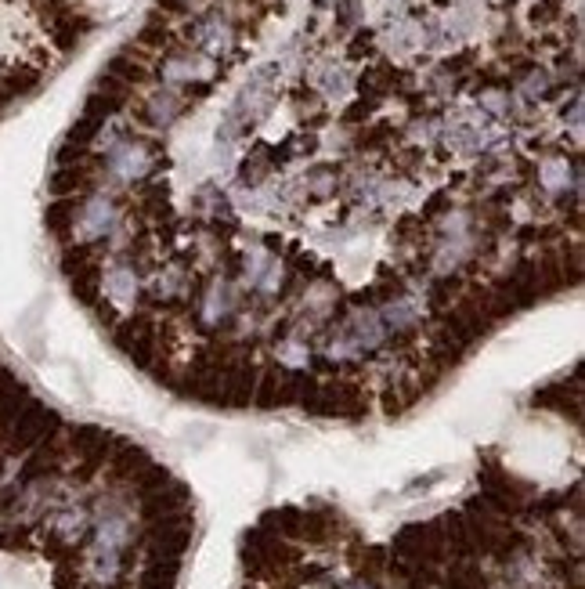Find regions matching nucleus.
<instances>
[{
  "label": "nucleus",
  "mask_w": 585,
  "mask_h": 589,
  "mask_svg": "<svg viewBox=\"0 0 585 589\" xmlns=\"http://www.w3.org/2000/svg\"><path fill=\"white\" fill-rule=\"evenodd\" d=\"M55 427H58V416H55L51 408H44L40 401L29 398V405H26V408L15 416V423H11V445H15V449H29V445H36L40 438H47Z\"/></svg>",
  "instance_id": "obj_1"
},
{
  "label": "nucleus",
  "mask_w": 585,
  "mask_h": 589,
  "mask_svg": "<svg viewBox=\"0 0 585 589\" xmlns=\"http://www.w3.org/2000/svg\"><path fill=\"white\" fill-rule=\"evenodd\" d=\"M73 221H77V199H73V196L55 199V202L47 206V213H44L47 232H51V235H58V239H62V235H69Z\"/></svg>",
  "instance_id": "obj_2"
},
{
  "label": "nucleus",
  "mask_w": 585,
  "mask_h": 589,
  "mask_svg": "<svg viewBox=\"0 0 585 589\" xmlns=\"http://www.w3.org/2000/svg\"><path fill=\"white\" fill-rule=\"evenodd\" d=\"M87 181H91V174H87L80 163H77V167H58V170L51 174V192L58 199L73 196V192H80Z\"/></svg>",
  "instance_id": "obj_3"
},
{
  "label": "nucleus",
  "mask_w": 585,
  "mask_h": 589,
  "mask_svg": "<svg viewBox=\"0 0 585 589\" xmlns=\"http://www.w3.org/2000/svg\"><path fill=\"white\" fill-rule=\"evenodd\" d=\"M145 467H149V452L138 449V445H123V452L116 456V470H119L123 478H138Z\"/></svg>",
  "instance_id": "obj_4"
},
{
  "label": "nucleus",
  "mask_w": 585,
  "mask_h": 589,
  "mask_svg": "<svg viewBox=\"0 0 585 589\" xmlns=\"http://www.w3.org/2000/svg\"><path fill=\"white\" fill-rule=\"evenodd\" d=\"M108 77H116L119 84H141L149 73H145V66L130 62L127 55H116V58H108Z\"/></svg>",
  "instance_id": "obj_5"
},
{
  "label": "nucleus",
  "mask_w": 585,
  "mask_h": 589,
  "mask_svg": "<svg viewBox=\"0 0 585 589\" xmlns=\"http://www.w3.org/2000/svg\"><path fill=\"white\" fill-rule=\"evenodd\" d=\"M98 127H101L98 119L80 116V123H73V130H69V138H66V141H69V145H77V149H87V141L98 134Z\"/></svg>",
  "instance_id": "obj_6"
},
{
  "label": "nucleus",
  "mask_w": 585,
  "mask_h": 589,
  "mask_svg": "<svg viewBox=\"0 0 585 589\" xmlns=\"http://www.w3.org/2000/svg\"><path fill=\"white\" fill-rule=\"evenodd\" d=\"M384 88H387V73L373 69V73H365V77H362V95H380Z\"/></svg>",
  "instance_id": "obj_7"
},
{
  "label": "nucleus",
  "mask_w": 585,
  "mask_h": 589,
  "mask_svg": "<svg viewBox=\"0 0 585 589\" xmlns=\"http://www.w3.org/2000/svg\"><path fill=\"white\" fill-rule=\"evenodd\" d=\"M369 112H373V101H358L354 108H347V112H344V119H347V123H358V119H365Z\"/></svg>",
  "instance_id": "obj_8"
},
{
  "label": "nucleus",
  "mask_w": 585,
  "mask_h": 589,
  "mask_svg": "<svg viewBox=\"0 0 585 589\" xmlns=\"http://www.w3.org/2000/svg\"><path fill=\"white\" fill-rule=\"evenodd\" d=\"M163 40H167V29H156V26L141 29V44H163Z\"/></svg>",
  "instance_id": "obj_9"
},
{
  "label": "nucleus",
  "mask_w": 585,
  "mask_h": 589,
  "mask_svg": "<svg viewBox=\"0 0 585 589\" xmlns=\"http://www.w3.org/2000/svg\"><path fill=\"white\" fill-rule=\"evenodd\" d=\"M445 202H448V196H445V192H437V196H430V202L423 206V217H434L437 210H445Z\"/></svg>",
  "instance_id": "obj_10"
},
{
  "label": "nucleus",
  "mask_w": 585,
  "mask_h": 589,
  "mask_svg": "<svg viewBox=\"0 0 585 589\" xmlns=\"http://www.w3.org/2000/svg\"><path fill=\"white\" fill-rule=\"evenodd\" d=\"M159 7H167V11H185V0H156Z\"/></svg>",
  "instance_id": "obj_11"
},
{
  "label": "nucleus",
  "mask_w": 585,
  "mask_h": 589,
  "mask_svg": "<svg viewBox=\"0 0 585 589\" xmlns=\"http://www.w3.org/2000/svg\"><path fill=\"white\" fill-rule=\"evenodd\" d=\"M4 105H7V95H4V91H0V108H4Z\"/></svg>",
  "instance_id": "obj_12"
}]
</instances>
